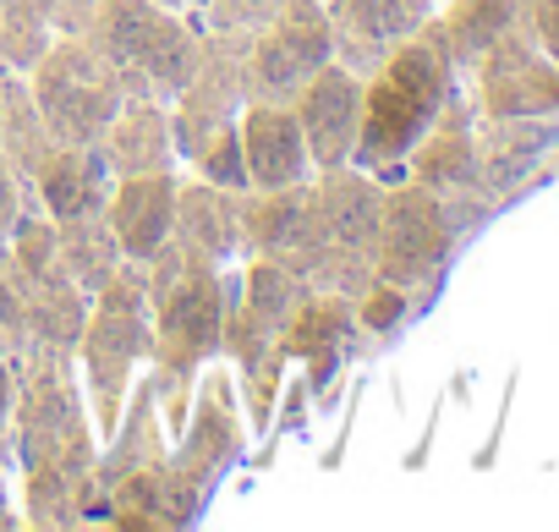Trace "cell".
Masks as SVG:
<instances>
[{
	"label": "cell",
	"mask_w": 559,
	"mask_h": 532,
	"mask_svg": "<svg viewBox=\"0 0 559 532\" xmlns=\"http://www.w3.org/2000/svg\"><path fill=\"white\" fill-rule=\"evenodd\" d=\"M148 357H154L148 270L116 263V275L88 297V314L78 330V390L94 417V445H110L121 434V406Z\"/></svg>",
	"instance_id": "cell-1"
},
{
	"label": "cell",
	"mask_w": 559,
	"mask_h": 532,
	"mask_svg": "<svg viewBox=\"0 0 559 532\" xmlns=\"http://www.w3.org/2000/svg\"><path fill=\"white\" fill-rule=\"evenodd\" d=\"M450 50L439 45L433 23L423 34H412L406 45H395L373 72H368V94H362V132H357V154L352 165L384 176L390 165H401L423 132L444 116L450 105Z\"/></svg>",
	"instance_id": "cell-2"
},
{
	"label": "cell",
	"mask_w": 559,
	"mask_h": 532,
	"mask_svg": "<svg viewBox=\"0 0 559 532\" xmlns=\"http://www.w3.org/2000/svg\"><path fill=\"white\" fill-rule=\"evenodd\" d=\"M88 45L116 67L127 94L143 99H176L209 61L203 28L159 0H94L88 12Z\"/></svg>",
	"instance_id": "cell-3"
},
{
	"label": "cell",
	"mask_w": 559,
	"mask_h": 532,
	"mask_svg": "<svg viewBox=\"0 0 559 532\" xmlns=\"http://www.w3.org/2000/svg\"><path fill=\"white\" fill-rule=\"evenodd\" d=\"M127 99V83L88 45V34H50L28 61V110L56 149H99Z\"/></svg>",
	"instance_id": "cell-4"
},
{
	"label": "cell",
	"mask_w": 559,
	"mask_h": 532,
	"mask_svg": "<svg viewBox=\"0 0 559 532\" xmlns=\"http://www.w3.org/2000/svg\"><path fill=\"white\" fill-rule=\"evenodd\" d=\"M148 314H154V357L165 374H203V363L225 346L230 303L219 263H198L176 247H165L148 263Z\"/></svg>",
	"instance_id": "cell-5"
},
{
	"label": "cell",
	"mask_w": 559,
	"mask_h": 532,
	"mask_svg": "<svg viewBox=\"0 0 559 532\" xmlns=\"http://www.w3.org/2000/svg\"><path fill=\"white\" fill-rule=\"evenodd\" d=\"M241 39V99H280L292 105L297 88L335 61V34H330V12L324 0H274V7L236 34Z\"/></svg>",
	"instance_id": "cell-6"
},
{
	"label": "cell",
	"mask_w": 559,
	"mask_h": 532,
	"mask_svg": "<svg viewBox=\"0 0 559 532\" xmlns=\"http://www.w3.org/2000/svg\"><path fill=\"white\" fill-rule=\"evenodd\" d=\"M313 187H319V236H324V286L335 292L373 286L384 181L362 165H341V170H324Z\"/></svg>",
	"instance_id": "cell-7"
},
{
	"label": "cell",
	"mask_w": 559,
	"mask_h": 532,
	"mask_svg": "<svg viewBox=\"0 0 559 532\" xmlns=\"http://www.w3.org/2000/svg\"><path fill=\"white\" fill-rule=\"evenodd\" d=\"M455 247V209L450 192H433L423 181L406 187H384V225H379V258H373V281L395 286V292H417L428 286L444 258Z\"/></svg>",
	"instance_id": "cell-8"
},
{
	"label": "cell",
	"mask_w": 559,
	"mask_h": 532,
	"mask_svg": "<svg viewBox=\"0 0 559 532\" xmlns=\"http://www.w3.org/2000/svg\"><path fill=\"white\" fill-rule=\"evenodd\" d=\"M313 181L286 187V192H252L247 198V241L258 247V258L286 263L308 286H324V236H319V187Z\"/></svg>",
	"instance_id": "cell-9"
},
{
	"label": "cell",
	"mask_w": 559,
	"mask_h": 532,
	"mask_svg": "<svg viewBox=\"0 0 559 532\" xmlns=\"http://www.w3.org/2000/svg\"><path fill=\"white\" fill-rule=\"evenodd\" d=\"M362 94H368V78H362L357 67H346V61L319 67V72L297 88L292 110H297V121H302V138H308V154H313L319 176L352 165L357 132H362Z\"/></svg>",
	"instance_id": "cell-10"
},
{
	"label": "cell",
	"mask_w": 559,
	"mask_h": 532,
	"mask_svg": "<svg viewBox=\"0 0 559 532\" xmlns=\"http://www.w3.org/2000/svg\"><path fill=\"white\" fill-rule=\"evenodd\" d=\"M236 138H241V165H247V192H286L319 176L302 121L280 99H241L236 110Z\"/></svg>",
	"instance_id": "cell-11"
},
{
	"label": "cell",
	"mask_w": 559,
	"mask_h": 532,
	"mask_svg": "<svg viewBox=\"0 0 559 532\" xmlns=\"http://www.w3.org/2000/svg\"><path fill=\"white\" fill-rule=\"evenodd\" d=\"M176 198H181L176 170H132V176H116V181H110L105 230H110L121 263H138V270H148V263L170 247Z\"/></svg>",
	"instance_id": "cell-12"
},
{
	"label": "cell",
	"mask_w": 559,
	"mask_h": 532,
	"mask_svg": "<svg viewBox=\"0 0 559 532\" xmlns=\"http://www.w3.org/2000/svg\"><path fill=\"white\" fill-rule=\"evenodd\" d=\"M324 12L335 34V61L368 78L395 45H406L433 23L439 0H324Z\"/></svg>",
	"instance_id": "cell-13"
},
{
	"label": "cell",
	"mask_w": 559,
	"mask_h": 532,
	"mask_svg": "<svg viewBox=\"0 0 559 532\" xmlns=\"http://www.w3.org/2000/svg\"><path fill=\"white\" fill-rule=\"evenodd\" d=\"M483 105L493 121H532L559 110V67L521 45L515 34H499L483 50Z\"/></svg>",
	"instance_id": "cell-14"
},
{
	"label": "cell",
	"mask_w": 559,
	"mask_h": 532,
	"mask_svg": "<svg viewBox=\"0 0 559 532\" xmlns=\"http://www.w3.org/2000/svg\"><path fill=\"white\" fill-rule=\"evenodd\" d=\"M99 159L110 165V176H132V170H176L170 105H165V99H143V94H132V99L121 105V116L110 121V132L99 138Z\"/></svg>",
	"instance_id": "cell-15"
},
{
	"label": "cell",
	"mask_w": 559,
	"mask_h": 532,
	"mask_svg": "<svg viewBox=\"0 0 559 532\" xmlns=\"http://www.w3.org/2000/svg\"><path fill=\"white\" fill-rule=\"evenodd\" d=\"M406 159H412V181H423L433 192L455 198V192L477 187V132L466 127V116H450V105H444V116L423 132V143Z\"/></svg>",
	"instance_id": "cell-16"
},
{
	"label": "cell",
	"mask_w": 559,
	"mask_h": 532,
	"mask_svg": "<svg viewBox=\"0 0 559 532\" xmlns=\"http://www.w3.org/2000/svg\"><path fill=\"white\" fill-rule=\"evenodd\" d=\"M510 0H450V17L433 28L450 61H483V50L510 34Z\"/></svg>",
	"instance_id": "cell-17"
},
{
	"label": "cell",
	"mask_w": 559,
	"mask_h": 532,
	"mask_svg": "<svg viewBox=\"0 0 559 532\" xmlns=\"http://www.w3.org/2000/svg\"><path fill=\"white\" fill-rule=\"evenodd\" d=\"M274 7V0H209V12H203V28H214V34H225V39H236V34H247L263 12Z\"/></svg>",
	"instance_id": "cell-18"
},
{
	"label": "cell",
	"mask_w": 559,
	"mask_h": 532,
	"mask_svg": "<svg viewBox=\"0 0 559 532\" xmlns=\"http://www.w3.org/2000/svg\"><path fill=\"white\" fill-rule=\"evenodd\" d=\"M17 220H23V181H17L12 154L0 149V252H7V241H12Z\"/></svg>",
	"instance_id": "cell-19"
},
{
	"label": "cell",
	"mask_w": 559,
	"mask_h": 532,
	"mask_svg": "<svg viewBox=\"0 0 559 532\" xmlns=\"http://www.w3.org/2000/svg\"><path fill=\"white\" fill-rule=\"evenodd\" d=\"M17 439V374H12V357L0 352V456L12 450Z\"/></svg>",
	"instance_id": "cell-20"
},
{
	"label": "cell",
	"mask_w": 559,
	"mask_h": 532,
	"mask_svg": "<svg viewBox=\"0 0 559 532\" xmlns=\"http://www.w3.org/2000/svg\"><path fill=\"white\" fill-rule=\"evenodd\" d=\"M532 34H537L543 56L559 67V0H532Z\"/></svg>",
	"instance_id": "cell-21"
},
{
	"label": "cell",
	"mask_w": 559,
	"mask_h": 532,
	"mask_svg": "<svg viewBox=\"0 0 559 532\" xmlns=\"http://www.w3.org/2000/svg\"><path fill=\"white\" fill-rule=\"evenodd\" d=\"M159 7H170V12H181V17L203 23V12H209V0H159Z\"/></svg>",
	"instance_id": "cell-22"
},
{
	"label": "cell",
	"mask_w": 559,
	"mask_h": 532,
	"mask_svg": "<svg viewBox=\"0 0 559 532\" xmlns=\"http://www.w3.org/2000/svg\"><path fill=\"white\" fill-rule=\"evenodd\" d=\"M7 121L12 110H7V61H0V149H7Z\"/></svg>",
	"instance_id": "cell-23"
},
{
	"label": "cell",
	"mask_w": 559,
	"mask_h": 532,
	"mask_svg": "<svg viewBox=\"0 0 559 532\" xmlns=\"http://www.w3.org/2000/svg\"><path fill=\"white\" fill-rule=\"evenodd\" d=\"M0 527H17V510H12V494H7V472H0Z\"/></svg>",
	"instance_id": "cell-24"
}]
</instances>
